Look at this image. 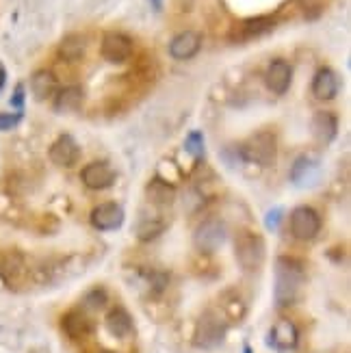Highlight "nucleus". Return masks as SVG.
Wrapping results in <instances>:
<instances>
[{
    "label": "nucleus",
    "mask_w": 351,
    "mask_h": 353,
    "mask_svg": "<svg viewBox=\"0 0 351 353\" xmlns=\"http://www.w3.org/2000/svg\"><path fill=\"white\" fill-rule=\"evenodd\" d=\"M83 100H85V91L83 87L79 85H70V87H63L57 91L54 96V111L57 113H76L83 106Z\"/></svg>",
    "instance_id": "obj_18"
},
{
    "label": "nucleus",
    "mask_w": 351,
    "mask_h": 353,
    "mask_svg": "<svg viewBox=\"0 0 351 353\" xmlns=\"http://www.w3.org/2000/svg\"><path fill=\"white\" fill-rule=\"evenodd\" d=\"M100 353H115V351H100Z\"/></svg>",
    "instance_id": "obj_33"
},
{
    "label": "nucleus",
    "mask_w": 351,
    "mask_h": 353,
    "mask_svg": "<svg viewBox=\"0 0 351 353\" xmlns=\"http://www.w3.org/2000/svg\"><path fill=\"white\" fill-rule=\"evenodd\" d=\"M59 57L63 61H70V63H74V61H81L85 57V37L68 35L59 46Z\"/></svg>",
    "instance_id": "obj_24"
},
{
    "label": "nucleus",
    "mask_w": 351,
    "mask_h": 353,
    "mask_svg": "<svg viewBox=\"0 0 351 353\" xmlns=\"http://www.w3.org/2000/svg\"><path fill=\"white\" fill-rule=\"evenodd\" d=\"M106 301H109V295H106L104 288H94L83 297V305L87 310H102Z\"/></svg>",
    "instance_id": "obj_25"
},
{
    "label": "nucleus",
    "mask_w": 351,
    "mask_h": 353,
    "mask_svg": "<svg viewBox=\"0 0 351 353\" xmlns=\"http://www.w3.org/2000/svg\"><path fill=\"white\" fill-rule=\"evenodd\" d=\"M146 197L150 199L152 204H159V206H170L174 204L176 199V189L174 184H170L163 178H152L148 184H146Z\"/></svg>",
    "instance_id": "obj_21"
},
{
    "label": "nucleus",
    "mask_w": 351,
    "mask_h": 353,
    "mask_svg": "<svg viewBox=\"0 0 351 353\" xmlns=\"http://www.w3.org/2000/svg\"><path fill=\"white\" fill-rule=\"evenodd\" d=\"M225 241V225L219 219H208L195 230V248L200 252H215Z\"/></svg>",
    "instance_id": "obj_8"
},
{
    "label": "nucleus",
    "mask_w": 351,
    "mask_h": 353,
    "mask_svg": "<svg viewBox=\"0 0 351 353\" xmlns=\"http://www.w3.org/2000/svg\"><path fill=\"white\" fill-rule=\"evenodd\" d=\"M225 332H228V323L221 319V314L206 310L200 319H197L193 343L200 349H215L223 343Z\"/></svg>",
    "instance_id": "obj_3"
},
{
    "label": "nucleus",
    "mask_w": 351,
    "mask_h": 353,
    "mask_svg": "<svg viewBox=\"0 0 351 353\" xmlns=\"http://www.w3.org/2000/svg\"><path fill=\"white\" fill-rule=\"evenodd\" d=\"M269 343L280 349V351H286V349H295L297 343H299V330L293 321L288 319H278L276 323H273L271 332H269Z\"/></svg>",
    "instance_id": "obj_16"
},
{
    "label": "nucleus",
    "mask_w": 351,
    "mask_h": 353,
    "mask_svg": "<svg viewBox=\"0 0 351 353\" xmlns=\"http://www.w3.org/2000/svg\"><path fill=\"white\" fill-rule=\"evenodd\" d=\"M11 106L18 109V113H22L24 109V85H18L13 91V98H11Z\"/></svg>",
    "instance_id": "obj_29"
},
{
    "label": "nucleus",
    "mask_w": 351,
    "mask_h": 353,
    "mask_svg": "<svg viewBox=\"0 0 351 353\" xmlns=\"http://www.w3.org/2000/svg\"><path fill=\"white\" fill-rule=\"evenodd\" d=\"M121 223H124V208L115 202L100 204L91 210V225L100 230V232H111V230H117Z\"/></svg>",
    "instance_id": "obj_10"
},
{
    "label": "nucleus",
    "mask_w": 351,
    "mask_h": 353,
    "mask_svg": "<svg viewBox=\"0 0 351 353\" xmlns=\"http://www.w3.org/2000/svg\"><path fill=\"white\" fill-rule=\"evenodd\" d=\"M310 128H312V134H314L317 141L330 143L334 137H337V132H339V119H337V115H332L328 111H319L312 117Z\"/></svg>",
    "instance_id": "obj_19"
},
{
    "label": "nucleus",
    "mask_w": 351,
    "mask_h": 353,
    "mask_svg": "<svg viewBox=\"0 0 351 353\" xmlns=\"http://www.w3.org/2000/svg\"><path fill=\"white\" fill-rule=\"evenodd\" d=\"M276 24H278L276 15H256V18L239 22L232 28L230 39L232 41H250V39H256V37H263V35L271 33V30L276 28Z\"/></svg>",
    "instance_id": "obj_6"
},
{
    "label": "nucleus",
    "mask_w": 351,
    "mask_h": 353,
    "mask_svg": "<svg viewBox=\"0 0 351 353\" xmlns=\"http://www.w3.org/2000/svg\"><path fill=\"white\" fill-rule=\"evenodd\" d=\"M100 54L109 63H124L132 57V41L121 33H106L100 43Z\"/></svg>",
    "instance_id": "obj_7"
},
{
    "label": "nucleus",
    "mask_w": 351,
    "mask_h": 353,
    "mask_svg": "<svg viewBox=\"0 0 351 353\" xmlns=\"http://www.w3.org/2000/svg\"><path fill=\"white\" fill-rule=\"evenodd\" d=\"M30 91H33L35 100H48L57 91V76L50 70H39L30 76Z\"/></svg>",
    "instance_id": "obj_23"
},
{
    "label": "nucleus",
    "mask_w": 351,
    "mask_h": 353,
    "mask_svg": "<svg viewBox=\"0 0 351 353\" xmlns=\"http://www.w3.org/2000/svg\"><path fill=\"white\" fill-rule=\"evenodd\" d=\"M303 284V267L295 258H278L276 263V301L278 305H291L299 297Z\"/></svg>",
    "instance_id": "obj_1"
},
{
    "label": "nucleus",
    "mask_w": 351,
    "mask_h": 353,
    "mask_svg": "<svg viewBox=\"0 0 351 353\" xmlns=\"http://www.w3.org/2000/svg\"><path fill=\"white\" fill-rule=\"evenodd\" d=\"M150 3H152V7H154L157 11L161 9V0H150Z\"/></svg>",
    "instance_id": "obj_32"
},
{
    "label": "nucleus",
    "mask_w": 351,
    "mask_h": 353,
    "mask_svg": "<svg viewBox=\"0 0 351 353\" xmlns=\"http://www.w3.org/2000/svg\"><path fill=\"white\" fill-rule=\"evenodd\" d=\"M267 87L273 91V94H286L288 87H291V81H293V68L288 61L284 59H276V61H271L269 68H267Z\"/></svg>",
    "instance_id": "obj_13"
},
{
    "label": "nucleus",
    "mask_w": 351,
    "mask_h": 353,
    "mask_svg": "<svg viewBox=\"0 0 351 353\" xmlns=\"http://www.w3.org/2000/svg\"><path fill=\"white\" fill-rule=\"evenodd\" d=\"M5 83H7V70L3 68V63H0V94H3Z\"/></svg>",
    "instance_id": "obj_31"
},
{
    "label": "nucleus",
    "mask_w": 351,
    "mask_h": 353,
    "mask_svg": "<svg viewBox=\"0 0 351 353\" xmlns=\"http://www.w3.org/2000/svg\"><path fill=\"white\" fill-rule=\"evenodd\" d=\"M61 327H63L68 339L81 343L91 334L94 323H91V319L87 316L85 310H70L63 314V319H61Z\"/></svg>",
    "instance_id": "obj_15"
},
{
    "label": "nucleus",
    "mask_w": 351,
    "mask_h": 353,
    "mask_svg": "<svg viewBox=\"0 0 351 353\" xmlns=\"http://www.w3.org/2000/svg\"><path fill=\"white\" fill-rule=\"evenodd\" d=\"M288 223H291V234L297 241H312L321 230V217L310 206H297L291 212Z\"/></svg>",
    "instance_id": "obj_4"
},
{
    "label": "nucleus",
    "mask_w": 351,
    "mask_h": 353,
    "mask_svg": "<svg viewBox=\"0 0 351 353\" xmlns=\"http://www.w3.org/2000/svg\"><path fill=\"white\" fill-rule=\"evenodd\" d=\"M185 148L191 152L193 157H202L204 154V134L197 132V130L189 132L187 141H185Z\"/></svg>",
    "instance_id": "obj_27"
},
{
    "label": "nucleus",
    "mask_w": 351,
    "mask_h": 353,
    "mask_svg": "<svg viewBox=\"0 0 351 353\" xmlns=\"http://www.w3.org/2000/svg\"><path fill=\"white\" fill-rule=\"evenodd\" d=\"M339 89H341V81H339L337 72H332L330 68H323V70L317 72L314 81H312V94H314V98H319V100H334V98H337V94H339Z\"/></svg>",
    "instance_id": "obj_17"
},
{
    "label": "nucleus",
    "mask_w": 351,
    "mask_h": 353,
    "mask_svg": "<svg viewBox=\"0 0 351 353\" xmlns=\"http://www.w3.org/2000/svg\"><path fill=\"white\" fill-rule=\"evenodd\" d=\"M243 154H245L250 161L263 165V167L273 165V163H276V157H278L276 137H273L271 132H258V134H254L252 139L245 143Z\"/></svg>",
    "instance_id": "obj_5"
},
{
    "label": "nucleus",
    "mask_w": 351,
    "mask_h": 353,
    "mask_svg": "<svg viewBox=\"0 0 351 353\" xmlns=\"http://www.w3.org/2000/svg\"><path fill=\"white\" fill-rule=\"evenodd\" d=\"M278 217H280V210H273V212H269V214H267V228L276 230V225H278Z\"/></svg>",
    "instance_id": "obj_30"
},
{
    "label": "nucleus",
    "mask_w": 351,
    "mask_h": 353,
    "mask_svg": "<svg viewBox=\"0 0 351 353\" xmlns=\"http://www.w3.org/2000/svg\"><path fill=\"white\" fill-rule=\"evenodd\" d=\"M202 48V35L195 30H182L170 41V54L176 61H189Z\"/></svg>",
    "instance_id": "obj_11"
},
{
    "label": "nucleus",
    "mask_w": 351,
    "mask_h": 353,
    "mask_svg": "<svg viewBox=\"0 0 351 353\" xmlns=\"http://www.w3.org/2000/svg\"><path fill=\"white\" fill-rule=\"evenodd\" d=\"M83 184L91 191H102V189H109L113 180H115V170L104 161H94L89 163L87 167H83L81 172Z\"/></svg>",
    "instance_id": "obj_9"
},
{
    "label": "nucleus",
    "mask_w": 351,
    "mask_h": 353,
    "mask_svg": "<svg viewBox=\"0 0 351 353\" xmlns=\"http://www.w3.org/2000/svg\"><path fill=\"white\" fill-rule=\"evenodd\" d=\"M163 230H165V225L161 221H146L143 225H139V230H137V236L141 241H152V239H157Z\"/></svg>",
    "instance_id": "obj_26"
},
{
    "label": "nucleus",
    "mask_w": 351,
    "mask_h": 353,
    "mask_svg": "<svg viewBox=\"0 0 351 353\" xmlns=\"http://www.w3.org/2000/svg\"><path fill=\"white\" fill-rule=\"evenodd\" d=\"M245 312H248V305L237 293H232V290H230V293L221 295V299H219V314H221V319L225 321L228 325L243 321Z\"/></svg>",
    "instance_id": "obj_20"
},
{
    "label": "nucleus",
    "mask_w": 351,
    "mask_h": 353,
    "mask_svg": "<svg viewBox=\"0 0 351 353\" xmlns=\"http://www.w3.org/2000/svg\"><path fill=\"white\" fill-rule=\"evenodd\" d=\"M234 256L243 271H250V273L261 271L267 258V248H265L263 236L250 232V230L239 232L234 241Z\"/></svg>",
    "instance_id": "obj_2"
},
{
    "label": "nucleus",
    "mask_w": 351,
    "mask_h": 353,
    "mask_svg": "<svg viewBox=\"0 0 351 353\" xmlns=\"http://www.w3.org/2000/svg\"><path fill=\"white\" fill-rule=\"evenodd\" d=\"M26 260L18 252H5L0 254V278L9 286H18L26 278Z\"/></svg>",
    "instance_id": "obj_14"
},
{
    "label": "nucleus",
    "mask_w": 351,
    "mask_h": 353,
    "mask_svg": "<svg viewBox=\"0 0 351 353\" xmlns=\"http://www.w3.org/2000/svg\"><path fill=\"white\" fill-rule=\"evenodd\" d=\"M106 330H109L111 336H115V339L124 341L134 332L132 316L124 308H113L109 314H106Z\"/></svg>",
    "instance_id": "obj_22"
},
{
    "label": "nucleus",
    "mask_w": 351,
    "mask_h": 353,
    "mask_svg": "<svg viewBox=\"0 0 351 353\" xmlns=\"http://www.w3.org/2000/svg\"><path fill=\"white\" fill-rule=\"evenodd\" d=\"M22 121V113H0V130H11Z\"/></svg>",
    "instance_id": "obj_28"
},
{
    "label": "nucleus",
    "mask_w": 351,
    "mask_h": 353,
    "mask_svg": "<svg viewBox=\"0 0 351 353\" xmlns=\"http://www.w3.org/2000/svg\"><path fill=\"white\" fill-rule=\"evenodd\" d=\"M48 157L57 167H72L81 157V148H79V143L74 141L72 134H61V137H57V141L50 145Z\"/></svg>",
    "instance_id": "obj_12"
}]
</instances>
